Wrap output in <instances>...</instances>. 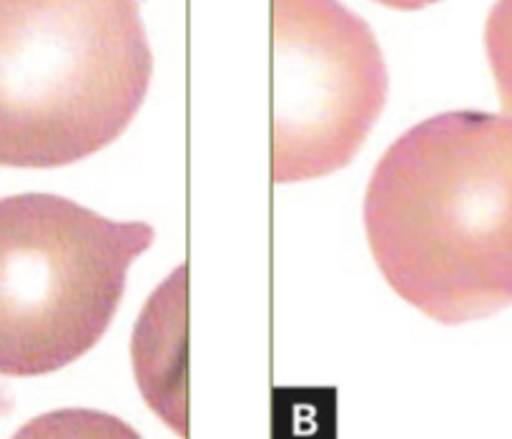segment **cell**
Wrapping results in <instances>:
<instances>
[{"label":"cell","instance_id":"cell-1","mask_svg":"<svg viewBox=\"0 0 512 439\" xmlns=\"http://www.w3.org/2000/svg\"><path fill=\"white\" fill-rule=\"evenodd\" d=\"M364 234L384 281L440 324L512 307V118L450 111L374 166Z\"/></svg>","mask_w":512,"mask_h":439},{"label":"cell","instance_id":"cell-2","mask_svg":"<svg viewBox=\"0 0 512 439\" xmlns=\"http://www.w3.org/2000/svg\"><path fill=\"white\" fill-rule=\"evenodd\" d=\"M151 73L139 0H0V166L98 154L136 118Z\"/></svg>","mask_w":512,"mask_h":439},{"label":"cell","instance_id":"cell-3","mask_svg":"<svg viewBox=\"0 0 512 439\" xmlns=\"http://www.w3.org/2000/svg\"><path fill=\"white\" fill-rule=\"evenodd\" d=\"M151 244L144 221L106 219L63 196L0 199V377H43L91 352Z\"/></svg>","mask_w":512,"mask_h":439},{"label":"cell","instance_id":"cell-4","mask_svg":"<svg viewBox=\"0 0 512 439\" xmlns=\"http://www.w3.org/2000/svg\"><path fill=\"white\" fill-rule=\"evenodd\" d=\"M272 181L319 179L362 149L387 101L367 23L339 0H272Z\"/></svg>","mask_w":512,"mask_h":439},{"label":"cell","instance_id":"cell-5","mask_svg":"<svg viewBox=\"0 0 512 439\" xmlns=\"http://www.w3.org/2000/svg\"><path fill=\"white\" fill-rule=\"evenodd\" d=\"M485 53L502 111L512 116V0H495L485 23Z\"/></svg>","mask_w":512,"mask_h":439},{"label":"cell","instance_id":"cell-6","mask_svg":"<svg viewBox=\"0 0 512 439\" xmlns=\"http://www.w3.org/2000/svg\"><path fill=\"white\" fill-rule=\"evenodd\" d=\"M377 3H382L387 8H395V11H420V8L440 3V0H377Z\"/></svg>","mask_w":512,"mask_h":439}]
</instances>
